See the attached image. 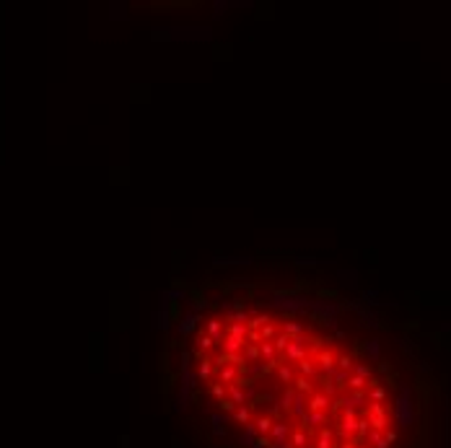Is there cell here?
<instances>
[{
    "label": "cell",
    "mask_w": 451,
    "mask_h": 448,
    "mask_svg": "<svg viewBox=\"0 0 451 448\" xmlns=\"http://www.w3.org/2000/svg\"><path fill=\"white\" fill-rule=\"evenodd\" d=\"M314 360H317L322 376H329V373L337 368V352H332V350H322L317 357H314Z\"/></svg>",
    "instance_id": "4"
},
{
    "label": "cell",
    "mask_w": 451,
    "mask_h": 448,
    "mask_svg": "<svg viewBox=\"0 0 451 448\" xmlns=\"http://www.w3.org/2000/svg\"><path fill=\"white\" fill-rule=\"evenodd\" d=\"M304 448H317V445H314V440H311V443H309V445H304Z\"/></svg>",
    "instance_id": "45"
},
{
    "label": "cell",
    "mask_w": 451,
    "mask_h": 448,
    "mask_svg": "<svg viewBox=\"0 0 451 448\" xmlns=\"http://www.w3.org/2000/svg\"><path fill=\"white\" fill-rule=\"evenodd\" d=\"M220 347H223V352L241 355V352H244V347H246V342H244V340H239V337H234V334H225L223 342H220Z\"/></svg>",
    "instance_id": "12"
},
{
    "label": "cell",
    "mask_w": 451,
    "mask_h": 448,
    "mask_svg": "<svg viewBox=\"0 0 451 448\" xmlns=\"http://www.w3.org/2000/svg\"><path fill=\"white\" fill-rule=\"evenodd\" d=\"M360 443H353V440H343V443H337V448H358Z\"/></svg>",
    "instance_id": "42"
},
{
    "label": "cell",
    "mask_w": 451,
    "mask_h": 448,
    "mask_svg": "<svg viewBox=\"0 0 451 448\" xmlns=\"http://www.w3.org/2000/svg\"><path fill=\"white\" fill-rule=\"evenodd\" d=\"M270 448H293V445H290V438H285V440H273Z\"/></svg>",
    "instance_id": "40"
},
{
    "label": "cell",
    "mask_w": 451,
    "mask_h": 448,
    "mask_svg": "<svg viewBox=\"0 0 451 448\" xmlns=\"http://www.w3.org/2000/svg\"><path fill=\"white\" fill-rule=\"evenodd\" d=\"M231 420L236 422V425H249L252 422V407H246V404H241V407H236V412L231 415Z\"/></svg>",
    "instance_id": "18"
},
{
    "label": "cell",
    "mask_w": 451,
    "mask_h": 448,
    "mask_svg": "<svg viewBox=\"0 0 451 448\" xmlns=\"http://www.w3.org/2000/svg\"><path fill=\"white\" fill-rule=\"evenodd\" d=\"M225 389H229V399L234 401L236 407H241V404H246V401H249V399H246V389H244L241 384H229Z\"/></svg>",
    "instance_id": "13"
},
{
    "label": "cell",
    "mask_w": 451,
    "mask_h": 448,
    "mask_svg": "<svg viewBox=\"0 0 451 448\" xmlns=\"http://www.w3.org/2000/svg\"><path fill=\"white\" fill-rule=\"evenodd\" d=\"M314 438H317V433H309V430H304V428H296L290 433V445L293 448H304V445H309Z\"/></svg>",
    "instance_id": "11"
},
{
    "label": "cell",
    "mask_w": 451,
    "mask_h": 448,
    "mask_svg": "<svg viewBox=\"0 0 451 448\" xmlns=\"http://www.w3.org/2000/svg\"><path fill=\"white\" fill-rule=\"evenodd\" d=\"M215 345H220V342H218L215 337H210V334H205V332L197 334V350H200V352H210Z\"/></svg>",
    "instance_id": "19"
},
{
    "label": "cell",
    "mask_w": 451,
    "mask_h": 448,
    "mask_svg": "<svg viewBox=\"0 0 451 448\" xmlns=\"http://www.w3.org/2000/svg\"><path fill=\"white\" fill-rule=\"evenodd\" d=\"M210 396L215 401H223V399H229V389H225V384H220V381H215V384H210Z\"/></svg>",
    "instance_id": "28"
},
{
    "label": "cell",
    "mask_w": 451,
    "mask_h": 448,
    "mask_svg": "<svg viewBox=\"0 0 451 448\" xmlns=\"http://www.w3.org/2000/svg\"><path fill=\"white\" fill-rule=\"evenodd\" d=\"M213 435H218V438L225 435V428H223V425H215V428H213Z\"/></svg>",
    "instance_id": "43"
},
{
    "label": "cell",
    "mask_w": 451,
    "mask_h": 448,
    "mask_svg": "<svg viewBox=\"0 0 451 448\" xmlns=\"http://www.w3.org/2000/svg\"><path fill=\"white\" fill-rule=\"evenodd\" d=\"M293 399H296V389H293V386H285V389H283V396H280V401H278L280 412H290Z\"/></svg>",
    "instance_id": "22"
},
{
    "label": "cell",
    "mask_w": 451,
    "mask_h": 448,
    "mask_svg": "<svg viewBox=\"0 0 451 448\" xmlns=\"http://www.w3.org/2000/svg\"><path fill=\"white\" fill-rule=\"evenodd\" d=\"M353 365H355L353 355H348V352H337V368H340V371H350V373H353Z\"/></svg>",
    "instance_id": "29"
},
{
    "label": "cell",
    "mask_w": 451,
    "mask_h": 448,
    "mask_svg": "<svg viewBox=\"0 0 451 448\" xmlns=\"http://www.w3.org/2000/svg\"><path fill=\"white\" fill-rule=\"evenodd\" d=\"M270 321H273V319H270L267 313H252V319H249V324H246V327H249L252 332H259V329H262L265 324H270Z\"/></svg>",
    "instance_id": "26"
},
{
    "label": "cell",
    "mask_w": 451,
    "mask_h": 448,
    "mask_svg": "<svg viewBox=\"0 0 451 448\" xmlns=\"http://www.w3.org/2000/svg\"><path fill=\"white\" fill-rule=\"evenodd\" d=\"M329 407H332V399H329L327 394L314 391V394L309 396V412H329Z\"/></svg>",
    "instance_id": "5"
},
{
    "label": "cell",
    "mask_w": 451,
    "mask_h": 448,
    "mask_svg": "<svg viewBox=\"0 0 451 448\" xmlns=\"http://www.w3.org/2000/svg\"><path fill=\"white\" fill-rule=\"evenodd\" d=\"M225 334H234V337L246 342V337H249V327L246 324H225Z\"/></svg>",
    "instance_id": "25"
},
{
    "label": "cell",
    "mask_w": 451,
    "mask_h": 448,
    "mask_svg": "<svg viewBox=\"0 0 451 448\" xmlns=\"http://www.w3.org/2000/svg\"><path fill=\"white\" fill-rule=\"evenodd\" d=\"M249 319H252V313L249 311H225V319H223V324H249Z\"/></svg>",
    "instance_id": "15"
},
{
    "label": "cell",
    "mask_w": 451,
    "mask_h": 448,
    "mask_svg": "<svg viewBox=\"0 0 451 448\" xmlns=\"http://www.w3.org/2000/svg\"><path fill=\"white\" fill-rule=\"evenodd\" d=\"M229 417H231V415H223V412H215V415L210 417V420H213V428H215V425H223V422H225V420H229Z\"/></svg>",
    "instance_id": "38"
},
{
    "label": "cell",
    "mask_w": 451,
    "mask_h": 448,
    "mask_svg": "<svg viewBox=\"0 0 451 448\" xmlns=\"http://www.w3.org/2000/svg\"><path fill=\"white\" fill-rule=\"evenodd\" d=\"M306 342H309V337L304 334V337H296V340H290V345H288V350L283 352V363H301V360H306V357H311L309 355V350H306Z\"/></svg>",
    "instance_id": "1"
},
{
    "label": "cell",
    "mask_w": 451,
    "mask_h": 448,
    "mask_svg": "<svg viewBox=\"0 0 451 448\" xmlns=\"http://www.w3.org/2000/svg\"><path fill=\"white\" fill-rule=\"evenodd\" d=\"M195 381H197V373H192L190 368H187V371H182V389H184V391H192V389L197 386Z\"/></svg>",
    "instance_id": "32"
},
{
    "label": "cell",
    "mask_w": 451,
    "mask_h": 448,
    "mask_svg": "<svg viewBox=\"0 0 451 448\" xmlns=\"http://www.w3.org/2000/svg\"><path fill=\"white\" fill-rule=\"evenodd\" d=\"M314 445L317 448H337V435H334V428H322L314 438Z\"/></svg>",
    "instance_id": "7"
},
{
    "label": "cell",
    "mask_w": 451,
    "mask_h": 448,
    "mask_svg": "<svg viewBox=\"0 0 451 448\" xmlns=\"http://www.w3.org/2000/svg\"><path fill=\"white\" fill-rule=\"evenodd\" d=\"M327 422H329V412H306V415L298 420V428L314 433L317 428L322 430V425H327Z\"/></svg>",
    "instance_id": "2"
},
{
    "label": "cell",
    "mask_w": 451,
    "mask_h": 448,
    "mask_svg": "<svg viewBox=\"0 0 451 448\" xmlns=\"http://www.w3.org/2000/svg\"><path fill=\"white\" fill-rule=\"evenodd\" d=\"M273 422H275V417H273V415H259V417L254 420L257 433H259V435H270V430H273Z\"/></svg>",
    "instance_id": "21"
},
{
    "label": "cell",
    "mask_w": 451,
    "mask_h": 448,
    "mask_svg": "<svg viewBox=\"0 0 451 448\" xmlns=\"http://www.w3.org/2000/svg\"><path fill=\"white\" fill-rule=\"evenodd\" d=\"M195 327H197V313L192 311V313H187V316H182L179 319V332L182 334H190V332H195Z\"/></svg>",
    "instance_id": "23"
},
{
    "label": "cell",
    "mask_w": 451,
    "mask_h": 448,
    "mask_svg": "<svg viewBox=\"0 0 451 448\" xmlns=\"http://www.w3.org/2000/svg\"><path fill=\"white\" fill-rule=\"evenodd\" d=\"M306 412H309V396L296 391V399H293V404H290V412H288V415H290V420H296V422H298Z\"/></svg>",
    "instance_id": "6"
},
{
    "label": "cell",
    "mask_w": 451,
    "mask_h": 448,
    "mask_svg": "<svg viewBox=\"0 0 451 448\" xmlns=\"http://www.w3.org/2000/svg\"><path fill=\"white\" fill-rule=\"evenodd\" d=\"M259 355H262V363H270V360H275V357H280L275 352V345L273 342H262L259 345Z\"/></svg>",
    "instance_id": "27"
},
{
    "label": "cell",
    "mask_w": 451,
    "mask_h": 448,
    "mask_svg": "<svg viewBox=\"0 0 451 448\" xmlns=\"http://www.w3.org/2000/svg\"><path fill=\"white\" fill-rule=\"evenodd\" d=\"M213 373H215V363L210 360V357H202V360H200V365H197V378L208 381Z\"/></svg>",
    "instance_id": "20"
},
{
    "label": "cell",
    "mask_w": 451,
    "mask_h": 448,
    "mask_svg": "<svg viewBox=\"0 0 451 448\" xmlns=\"http://www.w3.org/2000/svg\"><path fill=\"white\" fill-rule=\"evenodd\" d=\"M278 373V381H280V386H293V378H296V371H293L290 363H280V368L275 371Z\"/></svg>",
    "instance_id": "14"
},
{
    "label": "cell",
    "mask_w": 451,
    "mask_h": 448,
    "mask_svg": "<svg viewBox=\"0 0 451 448\" xmlns=\"http://www.w3.org/2000/svg\"><path fill=\"white\" fill-rule=\"evenodd\" d=\"M259 334H262V342H273L280 332H278V327H275L273 321H270V324H265V327L259 329Z\"/></svg>",
    "instance_id": "30"
},
{
    "label": "cell",
    "mask_w": 451,
    "mask_h": 448,
    "mask_svg": "<svg viewBox=\"0 0 451 448\" xmlns=\"http://www.w3.org/2000/svg\"><path fill=\"white\" fill-rule=\"evenodd\" d=\"M246 345H262V334L249 329V337H246Z\"/></svg>",
    "instance_id": "37"
},
{
    "label": "cell",
    "mask_w": 451,
    "mask_h": 448,
    "mask_svg": "<svg viewBox=\"0 0 451 448\" xmlns=\"http://www.w3.org/2000/svg\"><path fill=\"white\" fill-rule=\"evenodd\" d=\"M283 334H288L290 340H296V337H304V334H306V329L301 327V321H293V319H288V321H283Z\"/></svg>",
    "instance_id": "16"
},
{
    "label": "cell",
    "mask_w": 451,
    "mask_h": 448,
    "mask_svg": "<svg viewBox=\"0 0 451 448\" xmlns=\"http://www.w3.org/2000/svg\"><path fill=\"white\" fill-rule=\"evenodd\" d=\"M298 425H293V420H275L273 422V430H270V438L273 440H285V438H290V433L296 430Z\"/></svg>",
    "instance_id": "3"
},
{
    "label": "cell",
    "mask_w": 451,
    "mask_h": 448,
    "mask_svg": "<svg viewBox=\"0 0 451 448\" xmlns=\"http://www.w3.org/2000/svg\"><path fill=\"white\" fill-rule=\"evenodd\" d=\"M293 389H296L298 394L311 396V394H314V381L306 378V376H296V378H293Z\"/></svg>",
    "instance_id": "17"
},
{
    "label": "cell",
    "mask_w": 451,
    "mask_h": 448,
    "mask_svg": "<svg viewBox=\"0 0 451 448\" xmlns=\"http://www.w3.org/2000/svg\"><path fill=\"white\" fill-rule=\"evenodd\" d=\"M270 445H273V438H270V435H259L252 448H270Z\"/></svg>",
    "instance_id": "35"
},
{
    "label": "cell",
    "mask_w": 451,
    "mask_h": 448,
    "mask_svg": "<svg viewBox=\"0 0 451 448\" xmlns=\"http://www.w3.org/2000/svg\"><path fill=\"white\" fill-rule=\"evenodd\" d=\"M218 410H220L223 415H234V412H236V404H234L231 399H223V401H218Z\"/></svg>",
    "instance_id": "34"
},
{
    "label": "cell",
    "mask_w": 451,
    "mask_h": 448,
    "mask_svg": "<svg viewBox=\"0 0 451 448\" xmlns=\"http://www.w3.org/2000/svg\"><path fill=\"white\" fill-rule=\"evenodd\" d=\"M205 306H208V301H205V298H202L200 293H195V311H200V308H205Z\"/></svg>",
    "instance_id": "39"
},
{
    "label": "cell",
    "mask_w": 451,
    "mask_h": 448,
    "mask_svg": "<svg viewBox=\"0 0 451 448\" xmlns=\"http://www.w3.org/2000/svg\"><path fill=\"white\" fill-rule=\"evenodd\" d=\"M273 345H275V352L283 357V352H285V350H288V345H290V337H288V334H283V332H280L278 337L273 340Z\"/></svg>",
    "instance_id": "33"
},
{
    "label": "cell",
    "mask_w": 451,
    "mask_h": 448,
    "mask_svg": "<svg viewBox=\"0 0 451 448\" xmlns=\"http://www.w3.org/2000/svg\"><path fill=\"white\" fill-rule=\"evenodd\" d=\"M298 376H306L311 381H317V378H322V371H319V365H317L314 357H306V360L298 363Z\"/></svg>",
    "instance_id": "8"
},
{
    "label": "cell",
    "mask_w": 451,
    "mask_h": 448,
    "mask_svg": "<svg viewBox=\"0 0 451 448\" xmlns=\"http://www.w3.org/2000/svg\"><path fill=\"white\" fill-rule=\"evenodd\" d=\"M174 448H184V443L182 440H174Z\"/></svg>",
    "instance_id": "44"
},
{
    "label": "cell",
    "mask_w": 451,
    "mask_h": 448,
    "mask_svg": "<svg viewBox=\"0 0 451 448\" xmlns=\"http://www.w3.org/2000/svg\"><path fill=\"white\" fill-rule=\"evenodd\" d=\"M241 445H246V448H252L254 445V438H249V435H241V440H239Z\"/></svg>",
    "instance_id": "41"
},
{
    "label": "cell",
    "mask_w": 451,
    "mask_h": 448,
    "mask_svg": "<svg viewBox=\"0 0 451 448\" xmlns=\"http://www.w3.org/2000/svg\"><path fill=\"white\" fill-rule=\"evenodd\" d=\"M218 371V381L220 384H236L239 381V376H241V368H236V365H223V368H215Z\"/></svg>",
    "instance_id": "10"
},
{
    "label": "cell",
    "mask_w": 451,
    "mask_h": 448,
    "mask_svg": "<svg viewBox=\"0 0 451 448\" xmlns=\"http://www.w3.org/2000/svg\"><path fill=\"white\" fill-rule=\"evenodd\" d=\"M244 357H246V363H262V355H259V345H246L244 347Z\"/></svg>",
    "instance_id": "31"
},
{
    "label": "cell",
    "mask_w": 451,
    "mask_h": 448,
    "mask_svg": "<svg viewBox=\"0 0 451 448\" xmlns=\"http://www.w3.org/2000/svg\"><path fill=\"white\" fill-rule=\"evenodd\" d=\"M319 384H322V389H319L322 394H327L329 399H337V394H340V389H337V384H334V381H332V378H327V376H322V378H319Z\"/></svg>",
    "instance_id": "24"
},
{
    "label": "cell",
    "mask_w": 451,
    "mask_h": 448,
    "mask_svg": "<svg viewBox=\"0 0 451 448\" xmlns=\"http://www.w3.org/2000/svg\"><path fill=\"white\" fill-rule=\"evenodd\" d=\"M244 435H249V438H259V433H257V425H254V420H252L249 425H244Z\"/></svg>",
    "instance_id": "36"
},
{
    "label": "cell",
    "mask_w": 451,
    "mask_h": 448,
    "mask_svg": "<svg viewBox=\"0 0 451 448\" xmlns=\"http://www.w3.org/2000/svg\"><path fill=\"white\" fill-rule=\"evenodd\" d=\"M205 334H210V337H215L218 342H223V337H225V324H223V319L210 316V319L205 321Z\"/></svg>",
    "instance_id": "9"
}]
</instances>
